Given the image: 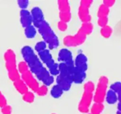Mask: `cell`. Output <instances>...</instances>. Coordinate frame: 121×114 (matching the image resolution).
Masks as SVG:
<instances>
[{"instance_id":"cell-1","label":"cell","mask_w":121,"mask_h":114,"mask_svg":"<svg viewBox=\"0 0 121 114\" xmlns=\"http://www.w3.org/2000/svg\"><path fill=\"white\" fill-rule=\"evenodd\" d=\"M21 52L31 73L39 81H42L43 85L49 86L52 84L54 82V77L43 65L39 57L36 54L32 48L27 45L23 46Z\"/></svg>"},{"instance_id":"cell-2","label":"cell","mask_w":121,"mask_h":114,"mask_svg":"<svg viewBox=\"0 0 121 114\" xmlns=\"http://www.w3.org/2000/svg\"><path fill=\"white\" fill-rule=\"evenodd\" d=\"M74 67H69L64 63L59 64V73L56 81V84L62 88L64 91H68L71 88L73 83L72 74Z\"/></svg>"},{"instance_id":"cell-3","label":"cell","mask_w":121,"mask_h":114,"mask_svg":"<svg viewBox=\"0 0 121 114\" xmlns=\"http://www.w3.org/2000/svg\"><path fill=\"white\" fill-rule=\"evenodd\" d=\"M37 28L43 41L46 43L50 49H55L59 46V39L46 21L42 22Z\"/></svg>"},{"instance_id":"cell-4","label":"cell","mask_w":121,"mask_h":114,"mask_svg":"<svg viewBox=\"0 0 121 114\" xmlns=\"http://www.w3.org/2000/svg\"><path fill=\"white\" fill-rule=\"evenodd\" d=\"M95 90V86L92 81H87L84 84L82 97L78 106V109L80 112L87 114L89 112L91 102L94 98Z\"/></svg>"},{"instance_id":"cell-5","label":"cell","mask_w":121,"mask_h":114,"mask_svg":"<svg viewBox=\"0 0 121 114\" xmlns=\"http://www.w3.org/2000/svg\"><path fill=\"white\" fill-rule=\"evenodd\" d=\"M4 58L9 79L13 82L20 79V74L18 70V66L17 64L16 55L14 51L11 49L7 50L4 53Z\"/></svg>"},{"instance_id":"cell-6","label":"cell","mask_w":121,"mask_h":114,"mask_svg":"<svg viewBox=\"0 0 121 114\" xmlns=\"http://www.w3.org/2000/svg\"><path fill=\"white\" fill-rule=\"evenodd\" d=\"M38 57L43 63L45 64L47 67L48 70L53 76L58 75L59 73V64L55 62L52 54L49 50L46 49L45 51L38 53Z\"/></svg>"},{"instance_id":"cell-7","label":"cell","mask_w":121,"mask_h":114,"mask_svg":"<svg viewBox=\"0 0 121 114\" xmlns=\"http://www.w3.org/2000/svg\"><path fill=\"white\" fill-rule=\"evenodd\" d=\"M108 84L109 79L103 75L99 78L97 86L95 90L93 98L95 103H103L108 92Z\"/></svg>"},{"instance_id":"cell-8","label":"cell","mask_w":121,"mask_h":114,"mask_svg":"<svg viewBox=\"0 0 121 114\" xmlns=\"http://www.w3.org/2000/svg\"><path fill=\"white\" fill-rule=\"evenodd\" d=\"M87 35L81 27L74 35H68L64 38L63 43L67 47H76L85 42Z\"/></svg>"},{"instance_id":"cell-9","label":"cell","mask_w":121,"mask_h":114,"mask_svg":"<svg viewBox=\"0 0 121 114\" xmlns=\"http://www.w3.org/2000/svg\"><path fill=\"white\" fill-rule=\"evenodd\" d=\"M93 3L92 0H82L80 1L78 15L82 23L90 22L91 17L90 14L89 9Z\"/></svg>"},{"instance_id":"cell-10","label":"cell","mask_w":121,"mask_h":114,"mask_svg":"<svg viewBox=\"0 0 121 114\" xmlns=\"http://www.w3.org/2000/svg\"><path fill=\"white\" fill-rule=\"evenodd\" d=\"M20 78L25 83L28 88H30L33 92L36 93L39 88V83L30 70L27 71L23 74H21Z\"/></svg>"},{"instance_id":"cell-11","label":"cell","mask_w":121,"mask_h":114,"mask_svg":"<svg viewBox=\"0 0 121 114\" xmlns=\"http://www.w3.org/2000/svg\"><path fill=\"white\" fill-rule=\"evenodd\" d=\"M58 60L60 63H64L70 67H74V61L72 52L67 48L61 49L58 52Z\"/></svg>"},{"instance_id":"cell-12","label":"cell","mask_w":121,"mask_h":114,"mask_svg":"<svg viewBox=\"0 0 121 114\" xmlns=\"http://www.w3.org/2000/svg\"><path fill=\"white\" fill-rule=\"evenodd\" d=\"M30 13L33 19V25L36 28L38 27L42 22L45 21L43 13L40 8L38 7H35L32 9Z\"/></svg>"},{"instance_id":"cell-13","label":"cell","mask_w":121,"mask_h":114,"mask_svg":"<svg viewBox=\"0 0 121 114\" xmlns=\"http://www.w3.org/2000/svg\"><path fill=\"white\" fill-rule=\"evenodd\" d=\"M75 68L86 72L88 69V58L87 56L82 53H80L76 56L74 61Z\"/></svg>"},{"instance_id":"cell-14","label":"cell","mask_w":121,"mask_h":114,"mask_svg":"<svg viewBox=\"0 0 121 114\" xmlns=\"http://www.w3.org/2000/svg\"><path fill=\"white\" fill-rule=\"evenodd\" d=\"M20 18L21 24L23 27L26 28L33 24L32 15L30 11L27 10H21L20 12Z\"/></svg>"},{"instance_id":"cell-15","label":"cell","mask_w":121,"mask_h":114,"mask_svg":"<svg viewBox=\"0 0 121 114\" xmlns=\"http://www.w3.org/2000/svg\"><path fill=\"white\" fill-rule=\"evenodd\" d=\"M73 83L75 84H81L86 78V72L74 67L72 74Z\"/></svg>"},{"instance_id":"cell-16","label":"cell","mask_w":121,"mask_h":114,"mask_svg":"<svg viewBox=\"0 0 121 114\" xmlns=\"http://www.w3.org/2000/svg\"><path fill=\"white\" fill-rule=\"evenodd\" d=\"M13 84L16 90L21 95H23L29 91V88L21 78L14 81Z\"/></svg>"},{"instance_id":"cell-17","label":"cell","mask_w":121,"mask_h":114,"mask_svg":"<svg viewBox=\"0 0 121 114\" xmlns=\"http://www.w3.org/2000/svg\"><path fill=\"white\" fill-rule=\"evenodd\" d=\"M105 100L110 105H113L116 103L118 101V98L116 93L112 89H109L107 92L106 95Z\"/></svg>"},{"instance_id":"cell-18","label":"cell","mask_w":121,"mask_h":114,"mask_svg":"<svg viewBox=\"0 0 121 114\" xmlns=\"http://www.w3.org/2000/svg\"><path fill=\"white\" fill-rule=\"evenodd\" d=\"M59 13H70L71 7L69 3L67 0H59L58 1Z\"/></svg>"},{"instance_id":"cell-19","label":"cell","mask_w":121,"mask_h":114,"mask_svg":"<svg viewBox=\"0 0 121 114\" xmlns=\"http://www.w3.org/2000/svg\"><path fill=\"white\" fill-rule=\"evenodd\" d=\"M36 29L33 24L24 28V35L27 39L34 38L36 35Z\"/></svg>"},{"instance_id":"cell-20","label":"cell","mask_w":121,"mask_h":114,"mask_svg":"<svg viewBox=\"0 0 121 114\" xmlns=\"http://www.w3.org/2000/svg\"><path fill=\"white\" fill-rule=\"evenodd\" d=\"M64 90L58 84L54 85L51 90V95L53 98L58 99L61 97L64 93Z\"/></svg>"},{"instance_id":"cell-21","label":"cell","mask_w":121,"mask_h":114,"mask_svg":"<svg viewBox=\"0 0 121 114\" xmlns=\"http://www.w3.org/2000/svg\"><path fill=\"white\" fill-rule=\"evenodd\" d=\"M104 109L103 103H95L90 108V114H101Z\"/></svg>"},{"instance_id":"cell-22","label":"cell","mask_w":121,"mask_h":114,"mask_svg":"<svg viewBox=\"0 0 121 114\" xmlns=\"http://www.w3.org/2000/svg\"><path fill=\"white\" fill-rule=\"evenodd\" d=\"M110 89L116 93L118 98V102H121V82L117 81L112 84Z\"/></svg>"},{"instance_id":"cell-23","label":"cell","mask_w":121,"mask_h":114,"mask_svg":"<svg viewBox=\"0 0 121 114\" xmlns=\"http://www.w3.org/2000/svg\"><path fill=\"white\" fill-rule=\"evenodd\" d=\"M109 8L103 4H101L100 7H99L98 11H97V17L98 18L99 17H108V14H109Z\"/></svg>"},{"instance_id":"cell-24","label":"cell","mask_w":121,"mask_h":114,"mask_svg":"<svg viewBox=\"0 0 121 114\" xmlns=\"http://www.w3.org/2000/svg\"><path fill=\"white\" fill-rule=\"evenodd\" d=\"M112 29L109 26H106L101 28L100 33L101 35L105 38H109L111 36L112 34Z\"/></svg>"},{"instance_id":"cell-25","label":"cell","mask_w":121,"mask_h":114,"mask_svg":"<svg viewBox=\"0 0 121 114\" xmlns=\"http://www.w3.org/2000/svg\"><path fill=\"white\" fill-rule=\"evenodd\" d=\"M80 27L84 31L85 33L87 35V36L90 35L93 31V25L91 22L82 23Z\"/></svg>"},{"instance_id":"cell-26","label":"cell","mask_w":121,"mask_h":114,"mask_svg":"<svg viewBox=\"0 0 121 114\" xmlns=\"http://www.w3.org/2000/svg\"><path fill=\"white\" fill-rule=\"evenodd\" d=\"M35 96L32 92L28 91L23 95V100L27 103H30L33 102L35 101Z\"/></svg>"},{"instance_id":"cell-27","label":"cell","mask_w":121,"mask_h":114,"mask_svg":"<svg viewBox=\"0 0 121 114\" xmlns=\"http://www.w3.org/2000/svg\"><path fill=\"white\" fill-rule=\"evenodd\" d=\"M46 47H47V44H46V43L45 42H44L43 40H42V41H39L38 42H37L35 46V50L38 53L39 52H42V51L47 49Z\"/></svg>"},{"instance_id":"cell-28","label":"cell","mask_w":121,"mask_h":114,"mask_svg":"<svg viewBox=\"0 0 121 114\" xmlns=\"http://www.w3.org/2000/svg\"><path fill=\"white\" fill-rule=\"evenodd\" d=\"M59 17L60 18V21L65 22V23H68L70 22L71 19V14L70 13H59Z\"/></svg>"},{"instance_id":"cell-29","label":"cell","mask_w":121,"mask_h":114,"mask_svg":"<svg viewBox=\"0 0 121 114\" xmlns=\"http://www.w3.org/2000/svg\"><path fill=\"white\" fill-rule=\"evenodd\" d=\"M18 70L20 74H22L26 72L27 71L29 70V67L25 61H21L18 64Z\"/></svg>"},{"instance_id":"cell-30","label":"cell","mask_w":121,"mask_h":114,"mask_svg":"<svg viewBox=\"0 0 121 114\" xmlns=\"http://www.w3.org/2000/svg\"><path fill=\"white\" fill-rule=\"evenodd\" d=\"M48 92V86L45 85H43L42 86H39L38 91L36 92V93L39 96H44L47 95Z\"/></svg>"},{"instance_id":"cell-31","label":"cell","mask_w":121,"mask_h":114,"mask_svg":"<svg viewBox=\"0 0 121 114\" xmlns=\"http://www.w3.org/2000/svg\"><path fill=\"white\" fill-rule=\"evenodd\" d=\"M17 4L21 10H27L29 5V1L28 0H18Z\"/></svg>"},{"instance_id":"cell-32","label":"cell","mask_w":121,"mask_h":114,"mask_svg":"<svg viewBox=\"0 0 121 114\" xmlns=\"http://www.w3.org/2000/svg\"><path fill=\"white\" fill-rule=\"evenodd\" d=\"M108 17H99L97 20V24L101 27L108 26Z\"/></svg>"},{"instance_id":"cell-33","label":"cell","mask_w":121,"mask_h":114,"mask_svg":"<svg viewBox=\"0 0 121 114\" xmlns=\"http://www.w3.org/2000/svg\"><path fill=\"white\" fill-rule=\"evenodd\" d=\"M58 29L61 32H65L68 29V24L67 23H65L62 21H59L58 23Z\"/></svg>"},{"instance_id":"cell-34","label":"cell","mask_w":121,"mask_h":114,"mask_svg":"<svg viewBox=\"0 0 121 114\" xmlns=\"http://www.w3.org/2000/svg\"><path fill=\"white\" fill-rule=\"evenodd\" d=\"M12 111V107L9 105H7L1 108V112L3 114H11Z\"/></svg>"},{"instance_id":"cell-35","label":"cell","mask_w":121,"mask_h":114,"mask_svg":"<svg viewBox=\"0 0 121 114\" xmlns=\"http://www.w3.org/2000/svg\"><path fill=\"white\" fill-rule=\"evenodd\" d=\"M7 105V101L5 96L0 91V108H1Z\"/></svg>"},{"instance_id":"cell-36","label":"cell","mask_w":121,"mask_h":114,"mask_svg":"<svg viewBox=\"0 0 121 114\" xmlns=\"http://www.w3.org/2000/svg\"><path fill=\"white\" fill-rule=\"evenodd\" d=\"M115 0H104L103 1V4L109 8L112 7L115 4Z\"/></svg>"},{"instance_id":"cell-37","label":"cell","mask_w":121,"mask_h":114,"mask_svg":"<svg viewBox=\"0 0 121 114\" xmlns=\"http://www.w3.org/2000/svg\"><path fill=\"white\" fill-rule=\"evenodd\" d=\"M117 110L121 111V102H118L117 105Z\"/></svg>"},{"instance_id":"cell-38","label":"cell","mask_w":121,"mask_h":114,"mask_svg":"<svg viewBox=\"0 0 121 114\" xmlns=\"http://www.w3.org/2000/svg\"><path fill=\"white\" fill-rule=\"evenodd\" d=\"M116 114H121V111H119V110H117L116 112Z\"/></svg>"},{"instance_id":"cell-39","label":"cell","mask_w":121,"mask_h":114,"mask_svg":"<svg viewBox=\"0 0 121 114\" xmlns=\"http://www.w3.org/2000/svg\"></svg>"},{"instance_id":"cell-40","label":"cell","mask_w":121,"mask_h":114,"mask_svg":"<svg viewBox=\"0 0 121 114\" xmlns=\"http://www.w3.org/2000/svg\"></svg>"}]
</instances>
